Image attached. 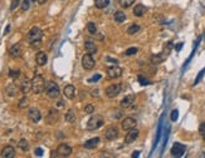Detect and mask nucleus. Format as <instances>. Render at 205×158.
I'll return each mask as SVG.
<instances>
[{
  "instance_id": "f257e3e1",
  "label": "nucleus",
  "mask_w": 205,
  "mask_h": 158,
  "mask_svg": "<svg viewBox=\"0 0 205 158\" xmlns=\"http://www.w3.org/2000/svg\"><path fill=\"white\" fill-rule=\"evenodd\" d=\"M45 89V80L40 74H35L32 79V90L34 94H40Z\"/></svg>"
},
{
  "instance_id": "f03ea898",
  "label": "nucleus",
  "mask_w": 205,
  "mask_h": 158,
  "mask_svg": "<svg viewBox=\"0 0 205 158\" xmlns=\"http://www.w3.org/2000/svg\"><path fill=\"white\" fill-rule=\"evenodd\" d=\"M103 123H105V119L102 118L101 115L94 114V115H92V117L88 119V122H87V129L88 131H96V129L101 128V127L103 126Z\"/></svg>"
},
{
  "instance_id": "7ed1b4c3",
  "label": "nucleus",
  "mask_w": 205,
  "mask_h": 158,
  "mask_svg": "<svg viewBox=\"0 0 205 158\" xmlns=\"http://www.w3.org/2000/svg\"><path fill=\"white\" fill-rule=\"evenodd\" d=\"M45 93L49 97V98L54 99V98H58L59 97V87H58V84L57 83H54V82H48L45 83Z\"/></svg>"
},
{
  "instance_id": "20e7f679",
  "label": "nucleus",
  "mask_w": 205,
  "mask_h": 158,
  "mask_svg": "<svg viewBox=\"0 0 205 158\" xmlns=\"http://www.w3.org/2000/svg\"><path fill=\"white\" fill-rule=\"evenodd\" d=\"M43 38V32H42V29L38 28V27H33L30 30H29L28 33V40L29 43H34V41H38V40H42Z\"/></svg>"
},
{
  "instance_id": "39448f33",
  "label": "nucleus",
  "mask_w": 205,
  "mask_h": 158,
  "mask_svg": "<svg viewBox=\"0 0 205 158\" xmlns=\"http://www.w3.org/2000/svg\"><path fill=\"white\" fill-rule=\"evenodd\" d=\"M121 90H122V86L121 84H112V86L110 87H107L106 88V97L107 98H114V97H117L120 93H121Z\"/></svg>"
},
{
  "instance_id": "423d86ee",
  "label": "nucleus",
  "mask_w": 205,
  "mask_h": 158,
  "mask_svg": "<svg viewBox=\"0 0 205 158\" xmlns=\"http://www.w3.org/2000/svg\"><path fill=\"white\" fill-rule=\"evenodd\" d=\"M94 65H96V62H94V59L92 57V54H84V55L82 57V66L86 70H91L94 68Z\"/></svg>"
},
{
  "instance_id": "0eeeda50",
  "label": "nucleus",
  "mask_w": 205,
  "mask_h": 158,
  "mask_svg": "<svg viewBox=\"0 0 205 158\" xmlns=\"http://www.w3.org/2000/svg\"><path fill=\"white\" fill-rule=\"evenodd\" d=\"M106 73H107V77L110 78V79H116V78H120V77L122 75V69L120 68L117 64H114L113 66L107 68Z\"/></svg>"
},
{
  "instance_id": "6e6552de",
  "label": "nucleus",
  "mask_w": 205,
  "mask_h": 158,
  "mask_svg": "<svg viewBox=\"0 0 205 158\" xmlns=\"http://www.w3.org/2000/svg\"><path fill=\"white\" fill-rule=\"evenodd\" d=\"M118 128H116L114 126H110L105 131V138L107 141H114V139L118 138Z\"/></svg>"
},
{
  "instance_id": "1a4fd4ad",
  "label": "nucleus",
  "mask_w": 205,
  "mask_h": 158,
  "mask_svg": "<svg viewBox=\"0 0 205 158\" xmlns=\"http://www.w3.org/2000/svg\"><path fill=\"white\" fill-rule=\"evenodd\" d=\"M59 120V113L57 109H49V112H48L47 117H45V122L48 124H56L57 122Z\"/></svg>"
},
{
  "instance_id": "9d476101",
  "label": "nucleus",
  "mask_w": 205,
  "mask_h": 158,
  "mask_svg": "<svg viewBox=\"0 0 205 158\" xmlns=\"http://www.w3.org/2000/svg\"><path fill=\"white\" fill-rule=\"evenodd\" d=\"M136 119L135 118H132V117H127V118H125L122 120V123H121V127H122V129L125 132H128L131 131L132 128H135L136 127Z\"/></svg>"
},
{
  "instance_id": "9b49d317",
  "label": "nucleus",
  "mask_w": 205,
  "mask_h": 158,
  "mask_svg": "<svg viewBox=\"0 0 205 158\" xmlns=\"http://www.w3.org/2000/svg\"><path fill=\"white\" fill-rule=\"evenodd\" d=\"M138 134H140V131L136 129V128H132L131 131L127 132V134H126V137H125V143L126 144L134 143L136 139L138 138Z\"/></svg>"
},
{
  "instance_id": "f8f14e48",
  "label": "nucleus",
  "mask_w": 205,
  "mask_h": 158,
  "mask_svg": "<svg viewBox=\"0 0 205 158\" xmlns=\"http://www.w3.org/2000/svg\"><path fill=\"white\" fill-rule=\"evenodd\" d=\"M56 153H57L58 157H68V156H71V153H72V148L69 147V145L62 143V144L58 145Z\"/></svg>"
},
{
  "instance_id": "ddd939ff",
  "label": "nucleus",
  "mask_w": 205,
  "mask_h": 158,
  "mask_svg": "<svg viewBox=\"0 0 205 158\" xmlns=\"http://www.w3.org/2000/svg\"><path fill=\"white\" fill-rule=\"evenodd\" d=\"M28 118L30 119L33 123H38L42 119V113L38 108H30L28 111Z\"/></svg>"
},
{
  "instance_id": "4468645a",
  "label": "nucleus",
  "mask_w": 205,
  "mask_h": 158,
  "mask_svg": "<svg viewBox=\"0 0 205 158\" xmlns=\"http://www.w3.org/2000/svg\"><path fill=\"white\" fill-rule=\"evenodd\" d=\"M186 151V147L181 143H175L171 148V156L172 157H181Z\"/></svg>"
},
{
  "instance_id": "2eb2a0df",
  "label": "nucleus",
  "mask_w": 205,
  "mask_h": 158,
  "mask_svg": "<svg viewBox=\"0 0 205 158\" xmlns=\"http://www.w3.org/2000/svg\"><path fill=\"white\" fill-rule=\"evenodd\" d=\"M32 90V80H29L28 78H24L23 82L20 83V92L23 94H28Z\"/></svg>"
},
{
  "instance_id": "dca6fc26",
  "label": "nucleus",
  "mask_w": 205,
  "mask_h": 158,
  "mask_svg": "<svg viewBox=\"0 0 205 158\" xmlns=\"http://www.w3.org/2000/svg\"><path fill=\"white\" fill-rule=\"evenodd\" d=\"M100 142H101L100 137H94V138H91V139H88V141L84 142L83 147L87 148V149H94V148L100 144Z\"/></svg>"
},
{
  "instance_id": "f3484780",
  "label": "nucleus",
  "mask_w": 205,
  "mask_h": 158,
  "mask_svg": "<svg viewBox=\"0 0 205 158\" xmlns=\"http://www.w3.org/2000/svg\"><path fill=\"white\" fill-rule=\"evenodd\" d=\"M63 94L65 98L68 99H73L76 97V88L74 86H72V84H68V86L64 87V90H63Z\"/></svg>"
},
{
  "instance_id": "a211bd4d",
  "label": "nucleus",
  "mask_w": 205,
  "mask_h": 158,
  "mask_svg": "<svg viewBox=\"0 0 205 158\" xmlns=\"http://www.w3.org/2000/svg\"><path fill=\"white\" fill-rule=\"evenodd\" d=\"M135 98H136L135 94H128V95H126L125 98L121 100V107H122V108H130V107L135 103Z\"/></svg>"
},
{
  "instance_id": "6ab92c4d",
  "label": "nucleus",
  "mask_w": 205,
  "mask_h": 158,
  "mask_svg": "<svg viewBox=\"0 0 205 158\" xmlns=\"http://www.w3.org/2000/svg\"><path fill=\"white\" fill-rule=\"evenodd\" d=\"M35 60H37V64L39 66H44L48 62V57L44 52H38L37 55H35Z\"/></svg>"
},
{
  "instance_id": "aec40b11",
  "label": "nucleus",
  "mask_w": 205,
  "mask_h": 158,
  "mask_svg": "<svg viewBox=\"0 0 205 158\" xmlns=\"http://www.w3.org/2000/svg\"><path fill=\"white\" fill-rule=\"evenodd\" d=\"M14 156H15L14 147H11V145H7V147L3 148V151H1V157L3 158H13Z\"/></svg>"
},
{
  "instance_id": "412c9836",
  "label": "nucleus",
  "mask_w": 205,
  "mask_h": 158,
  "mask_svg": "<svg viewBox=\"0 0 205 158\" xmlns=\"http://www.w3.org/2000/svg\"><path fill=\"white\" fill-rule=\"evenodd\" d=\"M145 13H147V8L145 7L142 4H137L135 9H134V15L137 16V18H141L145 15Z\"/></svg>"
},
{
  "instance_id": "4be33fe9",
  "label": "nucleus",
  "mask_w": 205,
  "mask_h": 158,
  "mask_svg": "<svg viewBox=\"0 0 205 158\" xmlns=\"http://www.w3.org/2000/svg\"><path fill=\"white\" fill-rule=\"evenodd\" d=\"M9 54H10V57H13V58L20 57L22 55V47H20V44H14L9 49Z\"/></svg>"
},
{
  "instance_id": "5701e85b",
  "label": "nucleus",
  "mask_w": 205,
  "mask_h": 158,
  "mask_svg": "<svg viewBox=\"0 0 205 158\" xmlns=\"http://www.w3.org/2000/svg\"><path fill=\"white\" fill-rule=\"evenodd\" d=\"M84 48H86L87 53H89V54L97 53V45H96L93 41H91V40H87L86 43H84Z\"/></svg>"
},
{
  "instance_id": "b1692460",
  "label": "nucleus",
  "mask_w": 205,
  "mask_h": 158,
  "mask_svg": "<svg viewBox=\"0 0 205 158\" xmlns=\"http://www.w3.org/2000/svg\"><path fill=\"white\" fill-rule=\"evenodd\" d=\"M113 19H114V21H116L117 24H121V23H123L126 20V14L123 13V11L118 10V11H116V13H114Z\"/></svg>"
},
{
  "instance_id": "393cba45",
  "label": "nucleus",
  "mask_w": 205,
  "mask_h": 158,
  "mask_svg": "<svg viewBox=\"0 0 205 158\" xmlns=\"http://www.w3.org/2000/svg\"><path fill=\"white\" fill-rule=\"evenodd\" d=\"M18 89H20V88H18L14 83H10L9 86L7 87V93H8V95H10V97H14V95H16V93H18Z\"/></svg>"
},
{
  "instance_id": "a878e982",
  "label": "nucleus",
  "mask_w": 205,
  "mask_h": 158,
  "mask_svg": "<svg viewBox=\"0 0 205 158\" xmlns=\"http://www.w3.org/2000/svg\"><path fill=\"white\" fill-rule=\"evenodd\" d=\"M65 122L67 123H74V120H76V114H74V111L73 109H69V111L65 113Z\"/></svg>"
},
{
  "instance_id": "bb28decb",
  "label": "nucleus",
  "mask_w": 205,
  "mask_h": 158,
  "mask_svg": "<svg viewBox=\"0 0 205 158\" xmlns=\"http://www.w3.org/2000/svg\"><path fill=\"white\" fill-rule=\"evenodd\" d=\"M166 59V55H162V54H155V55L151 57V62L154 64H160Z\"/></svg>"
},
{
  "instance_id": "cd10ccee",
  "label": "nucleus",
  "mask_w": 205,
  "mask_h": 158,
  "mask_svg": "<svg viewBox=\"0 0 205 158\" xmlns=\"http://www.w3.org/2000/svg\"><path fill=\"white\" fill-rule=\"evenodd\" d=\"M110 0H94V5L97 9H105L108 7Z\"/></svg>"
},
{
  "instance_id": "c85d7f7f",
  "label": "nucleus",
  "mask_w": 205,
  "mask_h": 158,
  "mask_svg": "<svg viewBox=\"0 0 205 158\" xmlns=\"http://www.w3.org/2000/svg\"><path fill=\"white\" fill-rule=\"evenodd\" d=\"M138 30H140V25H137V24H132L127 28V34L128 35H134L136 33H138Z\"/></svg>"
},
{
  "instance_id": "c756f323",
  "label": "nucleus",
  "mask_w": 205,
  "mask_h": 158,
  "mask_svg": "<svg viewBox=\"0 0 205 158\" xmlns=\"http://www.w3.org/2000/svg\"><path fill=\"white\" fill-rule=\"evenodd\" d=\"M18 147H19L22 151H24V152H27L28 149H29V143H28V141L27 139H20L19 141V143H18Z\"/></svg>"
},
{
  "instance_id": "7c9ffc66",
  "label": "nucleus",
  "mask_w": 205,
  "mask_h": 158,
  "mask_svg": "<svg viewBox=\"0 0 205 158\" xmlns=\"http://www.w3.org/2000/svg\"><path fill=\"white\" fill-rule=\"evenodd\" d=\"M135 1H136V0H120V5H121L122 8L127 9V8H131Z\"/></svg>"
},
{
  "instance_id": "2f4dec72",
  "label": "nucleus",
  "mask_w": 205,
  "mask_h": 158,
  "mask_svg": "<svg viewBox=\"0 0 205 158\" xmlns=\"http://www.w3.org/2000/svg\"><path fill=\"white\" fill-rule=\"evenodd\" d=\"M87 30H88V33H91L92 35H94L96 33H97V27L94 25V23L89 21V23L87 24Z\"/></svg>"
},
{
  "instance_id": "473e14b6",
  "label": "nucleus",
  "mask_w": 205,
  "mask_h": 158,
  "mask_svg": "<svg viewBox=\"0 0 205 158\" xmlns=\"http://www.w3.org/2000/svg\"><path fill=\"white\" fill-rule=\"evenodd\" d=\"M29 106V99L27 98V97H23V98L19 100V104H18V107H19L20 109H24L27 108Z\"/></svg>"
},
{
  "instance_id": "72a5a7b5",
  "label": "nucleus",
  "mask_w": 205,
  "mask_h": 158,
  "mask_svg": "<svg viewBox=\"0 0 205 158\" xmlns=\"http://www.w3.org/2000/svg\"><path fill=\"white\" fill-rule=\"evenodd\" d=\"M199 133H200L203 141L205 142V122H201L200 126H199Z\"/></svg>"
},
{
  "instance_id": "f704fd0d",
  "label": "nucleus",
  "mask_w": 205,
  "mask_h": 158,
  "mask_svg": "<svg viewBox=\"0 0 205 158\" xmlns=\"http://www.w3.org/2000/svg\"><path fill=\"white\" fill-rule=\"evenodd\" d=\"M137 52H138L137 48H136V47H132V48H128V49L126 50L123 54H125V55H128V57H130V55H134V54H136Z\"/></svg>"
},
{
  "instance_id": "c9c22d12",
  "label": "nucleus",
  "mask_w": 205,
  "mask_h": 158,
  "mask_svg": "<svg viewBox=\"0 0 205 158\" xmlns=\"http://www.w3.org/2000/svg\"><path fill=\"white\" fill-rule=\"evenodd\" d=\"M19 75H20V70H13V69H11V70L9 72V77L13 78V79L19 78Z\"/></svg>"
},
{
  "instance_id": "e433bc0d",
  "label": "nucleus",
  "mask_w": 205,
  "mask_h": 158,
  "mask_svg": "<svg viewBox=\"0 0 205 158\" xmlns=\"http://www.w3.org/2000/svg\"><path fill=\"white\" fill-rule=\"evenodd\" d=\"M138 82H140L141 86H149V84H150L149 79H146V78L142 77V75H138Z\"/></svg>"
},
{
  "instance_id": "4c0bfd02",
  "label": "nucleus",
  "mask_w": 205,
  "mask_h": 158,
  "mask_svg": "<svg viewBox=\"0 0 205 158\" xmlns=\"http://www.w3.org/2000/svg\"><path fill=\"white\" fill-rule=\"evenodd\" d=\"M19 4H20V0H11V4H10V10L13 11L15 10L18 7H19Z\"/></svg>"
},
{
  "instance_id": "58836bf2",
  "label": "nucleus",
  "mask_w": 205,
  "mask_h": 158,
  "mask_svg": "<svg viewBox=\"0 0 205 158\" xmlns=\"http://www.w3.org/2000/svg\"><path fill=\"white\" fill-rule=\"evenodd\" d=\"M30 0H24V1L22 3V10L23 11H27L28 9H29V7H30Z\"/></svg>"
},
{
  "instance_id": "ea45409f",
  "label": "nucleus",
  "mask_w": 205,
  "mask_h": 158,
  "mask_svg": "<svg viewBox=\"0 0 205 158\" xmlns=\"http://www.w3.org/2000/svg\"><path fill=\"white\" fill-rule=\"evenodd\" d=\"M170 118H171L172 122H175V120H178V118H179V111H178V109H174V111L171 112Z\"/></svg>"
},
{
  "instance_id": "a19ab883",
  "label": "nucleus",
  "mask_w": 205,
  "mask_h": 158,
  "mask_svg": "<svg viewBox=\"0 0 205 158\" xmlns=\"http://www.w3.org/2000/svg\"><path fill=\"white\" fill-rule=\"evenodd\" d=\"M84 112H86L87 114H92L94 112V107L92 104H87L86 107H84Z\"/></svg>"
},
{
  "instance_id": "79ce46f5",
  "label": "nucleus",
  "mask_w": 205,
  "mask_h": 158,
  "mask_svg": "<svg viewBox=\"0 0 205 158\" xmlns=\"http://www.w3.org/2000/svg\"><path fill=\"white\" fill-rule=\"evenodd\" d=\"M101 78H102V75H101V74H96V75H93L91 79H88V82H89V83H94V82L100 80Z\"/></svg>"
},
{
  "instance_id": "37998d69",
  "label": "nucleus",
  "mask_w": 205,
  "mask_h": 158,
  "mask_svg": "<svg viewBox=\"0 0 205 158\" xmlns=\"http://www.w3.org/2000/svg\"><path fill=\"white\" fill-rule=\"evenodd\" d=\"M32 48H40L42 47V40H38V41H34V43L30 44Z\"/></svg>"
},
{
  "instance_id": "c03bdc74",
  "label": "nucleus",
  "mask_w": 205,
  "mask_h": 158,
  "mask_svg": "<svg viewBox=\"0 0 205 158\" xmlns=\"http://www.w3.org/2000/svg\"><path fill=\"white\" fill-rule=\"evenodd\" d=\"M204 74H205V69L200 72V74H199V75H198V78L195 79V83H194V84H198V82H199V80H200V79L203 78V75H204Z\"/></svg>"
},
{
  "instance_id": "a18cd8bd",
  "label": "nucleus",
  "mask_w": 205,
  "mask_h": 158,
  "mask_svg": "<svg viewBox=\"0 0 205 158\" xmlns=\"http://www.w3.org/2000/svg\"><path fill=\"white\" fill-rule=\"evenodd\" d=\"M106 62H111L112 64H117L118 60H117V59H113V58H111V57H107V58H106Z\"/></svg>"
},
{
  "instance_id": "49530a36",
  "label": "nucleus",
  "mask_w": 205,
  "mask_h": 158,
  "mask_svg": "<svg viewBox=\"0 0 205 158\" xmlns=\"http://www.w3.org/2000/svg\"><path fill=\"white\" fill-rule=\"evenodd\" d=\"M35 156H38V157L43 156V149H42V148H37V149H35Z\"/></svg>"
},
{
  "instance_id": "de8ad7c7",
  "label": "nucleus",
  "mask_w": 205,
  "mask_h": 158,
  "mask_svg": "<svg viewBox=\"0 0 205 158\" xmlns=\"http://www.w3.org/2000/svg\"><path fill=\"white\" fill-rule=\"evenodd\" d=\"M100 95V90L98 89H93L92 90V97H98Z\"/></svg>"
},
{
  "instance_id": "09e8293b",
  "label": "nucleus",
  "mask_w": 205,
  "mask_h": 158,
  "mask_svg": "<svg viewBox=\"0 0 205 158\" xmlns=\"http://www.w3.org/2000/svg\"><path fill=\"white\" fill-rule=\"evenodd\" d=\"M181 48H183V43H180V44H178L176 47H175V49H176V52H179Z\"/></svg>"
},
{
  "instance_id": "8fccbe9b",
  "label": "nucleus",
  "mask_w": 205,
  "mask_h": 158,
  "mask_svg": "<svg viewBox=\"0 0 205 158\" xmlns=\"http://www.w3.org/2000/svg\"><path fill=\"white\" fill-rule=\"evenodd\" d=\"M140 156V151H135L134 153H132V157H138Z\"/></svg>"
},
{
  "instance_id": "3c124183",
  "label": "nucleus",
  "mask_w": 205,
  "mask_h": 158,
  "mask_svg": "<svg viewBox=\"0 0 205 158\" xmlns=\"http://www.w3.org/2000/svg\"><path fill=\"white\" fill-rule=\"evenodd\" d=\"M37 1H38V4H40V5H43V4H45V3L48 1V0H37Z\"/></svg>"
},
{
  "instance_id": "603ef678",
  "label": "nucleus",
  "mask_w": 205,
  "mask_h": 158,
  "mask_svg": "<svg viewBox=\"0 0 205 158\" xmlns=\"http://www.w3.org/2000/svg\"><path fill=\"white\" fill-rule=\"evenodd\" d=\"M58 106H59V107H63V102L59 100V102H58Z\"/></svg>"
},
{
  "instance_id": "864d4df0",
  "label": "nucleus",
  "mask_w": 205,
  "mask_h": 158,
  "mask_svg": "<svg viewBox=\"0 0 205 158\" xmlns=\"http://www.w3.org/2000/svg\"><path fill=\"white\" fill-rule=\"evenodd\" d=\"M9 29H10V27H7V29H5V34H7V33L9 32Z\"/></svg>"
},
{
  "instance_id": "5fc2aeb1",
  "label": "nucleus",
  "mask_w": 205,
  "mask_h": 158,
  "mask_svg": "<svg viewBox=\"0 0 205 158\" xmlns=\"http://www.w3.org/2000/svg\"><path fill=\"white\" fill-rule=\"evenodd\" d=\"M30 1H35V0H30Z\"/></svg>"
}]
</instances>
